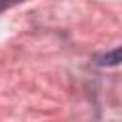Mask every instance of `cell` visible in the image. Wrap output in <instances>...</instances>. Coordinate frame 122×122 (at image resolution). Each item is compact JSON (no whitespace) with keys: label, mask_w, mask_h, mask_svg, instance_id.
Instances as JSON below:
<instances>
[{"label":"cell","mask_w":122,"mask_h":122,"mask_svg":"<svg viewBox=\"0 0 122 122\" xmlns=\"http://www.w3.org/2000/svg\"><path fill=\"white\" fill-rule=\"evenodd\" d=\"M95 65L99 67H116L122 63V46H116L114 50H109L105 53H99L93 57Z\"/></svg>","instance_id":"6da1fadb"},{"label":"cell","mask_w":122,"mask_h":122,"mask_svg":"<svg viewBox=\"0 0 122 122\" xmlns=\"http://www.w3.org/2000/svg\"><path fill=\"white\" fill-rule=\"evenodd\" d=\"M21 2H25V0H0V13L13 8V6H17V4H21Z\"/></svg>","instance_id":"7a4b0ae2"}]
</instances>
